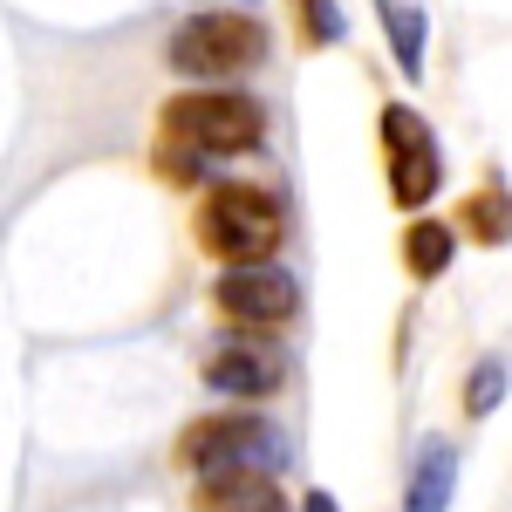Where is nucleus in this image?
<instances>
[{
    "instance_id": "f257e3e1",
    "label": "nucleus",
    "mask_w": 512,
    "mask_h": 512,
    "mask_svg": "<svg viewBox=\"0 0 512 512\" xmlns=\"http://www.w3.org/2000/svg\"><path fill=\"white\" fill-rule=\"evenodd\" d=\"M198 246L219 260V267H260L267 253H280L287 239V205L267 185H212L198 198Z\"/></svg>"
},
{
    "instance_id": "f03ea898",
    "label": "nucleus",
    "mask_w": 512,
    "mask_h": 512,
    "mask_svg": "<svg viewBox=\"0 0 512 512\" xmlns=\"http://www.w3.org/2000/svg\"><path fill=\"white\" fill-rule=\"evenodd\" d=\"M164 137H178L198 158H239V151H260L267 137V110L239 89H198V96H171L158 117Z\"/></svg>"
},
{
    "instance_id": "7ed1b4c3",
    "label": "nucleus",
    "mask_w": 512,
    "mask_h": 512,
    "mask_svg": "<svg viewBox=\"0 0 512 512\" xmlns=\"http://www.w3.org/2000/svg\"><path fill=\"white\" fill-rule=\"evenodd\" d=\"M267 55V28L253 14H192L178 21L171 41H164V62L178 76H198V82H226V76H246L253 62Z\"/></svg>"
},
{
    "instance_id": "20e7f679",
    "label": "nucleus",
    "mask_w": 512,
    "mask_h": 512,
    "mask_svg": "<svg viewBox=\"0 0 512 512\" xmlns=\"http://www.w3.org/2000/svg\"><path fill=\"white\" fill-rule=\"evenodd\" d=\"M383 164H390V205L403 212H424L444 185V158H437V130L410 103L383 110Z\"/></svg>"
},
{
    "instance_id": "39448f33",
    "label": "nucleus",
    "mask_w": 512,
    "mask_h": 512,
    "mask_svg": "<svg viewBox=\"0 0 512 512\" xmlns=\"http://www.w3.org/2000/svg\"><path fill=\"white\" fill-rule=\"evenodd\" d=\"M212 308L239 328H280V321L301 315V287L294 274H280V267H226V274L212 280Z\"/></svg>"
},
{
    "instance_id": "423d86ee",
    "label": "nucleus",
    "mask_w": 512,
    "mask_h": 512,
    "mask_svg": "<svg viewBox=\"0 0 512 512\" xmlns=\"http://www.w3.org/2000/svg\"><path fill=\"white\" fill-rule=\"evenodd\" d=\"M178 465L185 472H226V465H260L274 472V437L260 417H198L178 437Z\"/></svg>"
},
{
    "instance_id": "0eeeda50",
    "label": "nucleus",
    "mask_w": 512,
    "mask_h": 512,
    "mask_svg": "<svg viewBox=\"0 0 512 512\" xmlns=\"http://www.w3.org/2000/svg\"><path fill=\"white\" fill-rule=\"evenodd\" d=\"M280 355L260 349V342H219V349L205 355V383L219 396H246V403H260V396L280 390Z\"/></svg>"
},
{
    "instance_id": "6e6552de",
    "label": "nucleus",
    "mask_w": 512,
    "mask_h": 512,
    "mask_svg": "<svg viewBox=\"0 0 512 512\" xmlns=\"http://www.w3.org/2000/svg\"><path fill=\"white\" fill-rule=\"evenodd\" d=\"M198 512H287L274 472L260 465H226V472H198Z\"/></svg>"
},
{
    "instance_id": "1a4fd4ad",
    "label": "nucleus",
    "mask_w": 512,
    "mask_h": 512,
    "mask_svg": "<svg viewBox=\"0 0 512 512\" xmlns=\"http://www.w3.org/2000/svg\"><path fill=\"white\" fill-rule=\"evenodd\" d=\"M451 492H458V451L431 437L410 465V492H403V512H451Z\"/></svg>"
},
{
    "instance_id": "9d476101",
    "label": "nucleus",
    "mask_w": 512,
    "mask_h": 512,
    "mask_svg": "<svg viewBox=\"0 0 512 512\" xmlns=\"http://www.w3.org/2000/svg\"><path fill=\"white\" fill-rule=\"evenodd\" d=\"M376 14H383V35H390L396 69L417 82V76H424V41H431V21H424V7H417V0H376Z\"/></svg>"
},
{
    "instance_id": "9b49d317",
    "label": "nucleus",
    "mask_w": 512,
    "mask_h": 512,
    "mask_svg": "<svg viewBox=\"0 0 512 512\" xmlns=\"http://www.w3.org/2000/svg\"><path fill=\"white\" fill-rule=\"evenodd\" d=\"M451 253H458V233H451L444 219H417V226L403 233V267H410V280H437L451 267Z\"/></svg>"
},
{
    "instance_id": "f8f14e48",
    "label": "nucleus",
    "mask_w": 512,
    "mask_h": 512,
    "mask_svg": "<svg viewBox=\"0 0 512 512\" xmlns=\"http://www.w3.org/2000/svg\"><path fill=\"white\" fill-rule=\"evenodd\" d=\"M465 226H472V239H485V246H506L512 219H506V185H485V192L465 198Z\"/></svg>"
},
{
    "instance_id": "ddd939ff",
    "label": "nucleus",
    "mask_w": 512,
    "mask_h": 512,
    "mask_svg": "<svg viewBox=\"0 0 512 512\" xmlns=\"http://www.w3.org/2000/svg\"><path fill=\"white\" fill-rule=\"evenodd\" d=\"M499 403H506V355H478L465 383V417H492Z\"/></svg>"
},
{
    "instance_id": "4468645a",
    "label": "nucleus",
    "mask_w": 512,
    "mask_h": 512,
    "mask_svg": "<svg viewBox=\"0 0 512 512\" xmlns=\"http://www.w3.org/2000/svg\"><path fill=\"white\" fill-rule=\"evenodd\" d=\"M294 14H301V35H308V48L342 41V7H335V0H294Z\"/></svg>"
},
{
    "instance_id": "2eb2a0df",
    "label": "nucleus",
    "mask_w": 512,
    "mask_h": 512,
    "mask_svg": "<svg viewBox=\"0 0 512 512\" xmlns=\"http://www.w3.org/2000/svg\"><path fill=\"white\" fill-rule=\"evenodd\" d=\"M158 171L171 178V185H198V171H205V158H198V151H185L178 137H164V144H158Z\"/></svg>"
},
{
    "instance_id": "dca6fc26",
    "label": "nucleus",
    "mask_w": 512,
    "mask_h": 512,
    "mask_svg": "<svg viewBox=\"0 0 512 512\" xmlns=\"http://www.w3.org/2000/svg\"><path fill=\"white\" fill-rule=\"evenodd\" d=\"M301 512H342V506H335V492H308V506H301Z\"/></svg>"
}]
</instances>
